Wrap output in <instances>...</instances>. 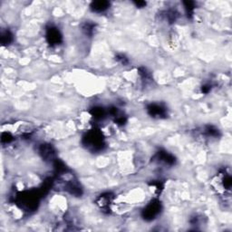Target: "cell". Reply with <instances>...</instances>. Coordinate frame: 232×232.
<instances>
[{
	"label": "cell",
	"instance_id": "cell-1",
	"mask_svg": "<svg viewBox=\"0 0 232 232\" xmlns=\"http://www.w3.org/2000/svg\"><path fill=\"white\" fill-rule=\"evenodd\" d=\"M107 8V3L106 2H96L94 4V10L95 12H102Z\"/></svg>",
	"mask_w": 232,
	"mask_h": 232
}]
</instances>
